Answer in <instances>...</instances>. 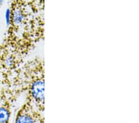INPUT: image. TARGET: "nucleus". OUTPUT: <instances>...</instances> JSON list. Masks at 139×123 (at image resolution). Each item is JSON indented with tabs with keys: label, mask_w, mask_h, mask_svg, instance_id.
Returning a JSON list of instances; mask_svg holds the SVG:
<instances>
[{
	"label": "nucleus",
	"mask_w": 139,
	"mask_h": 123,
	"mask_svg": "<svg viewBox=\"0 0 139 123\" xmlns=\"http://www.w3.org/2000/svg\"><path fill=\"white\" fill-rule=\"evenodd\" d=\"M45 84L43 80H37L33 83L31 86V94L35 100L39 103L44 101Z\"/></svg>",
	"instance_id": "f257e3e1"
},
{
	"label": "nucleus",
	"mask_w": 139,
	"mask_h": 123,
	"mask_svg": "<svg viewBox=\"0 0 139 123\" xmlns=\"http://www.w3.org/2000/svg\"><path fill=\"white\" fill-rule=\"evenodd\" d=\"M24 19V14H23L22 11L19 8L14 9L12 11V13H11V21H12V22L15 24H21L22 23Z\"/></svg>",
	"instance_id": "f03ea898"
},
{
	"label": "nucleus",
	"mask_w": 139,
	"mask_h": 123,
	"mask_svg": "<svg viewBox=\"0 0 139 123\" xmlns=\"http://www.w3.org/2000/svg\"><path fill=\"white\" fill-rule=\"evenodd\" d=\"M16 123H35L34 119L27 114H20L16 119Z\"/></svg>",
	"instance_id": "7ed1b4c3"
},
{
	"label": "nucleus",
	"mask_w": 139,
	"mask_h": 123,
	"mask_svg": "<svg viewBox=\"0 0 139 123\" xmlns=\"http://www.w3.org/2000/svg\"><path fill=\"white\" fill-rule=\"evenodd\" d=\"M9 116V111L6 108H0V123H7Z\"/></svg>",
	"instance_id": "20e7f679"
}]
</instances>
